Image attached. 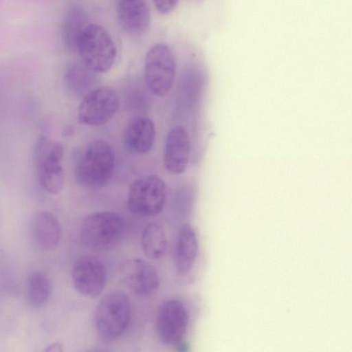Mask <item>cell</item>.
<instances>
[{"instance_id": "cell-1", "label": "cell", "mask_w": 352, "mask_h": 352, "mask_svg": "<svg viewBox=\"0 0 352 352\" xmlns=\"http://www.w3.org/2000/svg\"><path fill=\"white\" fill-rule=\"evenodd\" d=\"M115 169V155L109 143L95 140L88 143L75 168L77 183L87 188H100L107 185Z\"/></svg>"}, {"instance_id": "cell-2", "label": "cell", "mask_w": 352, "mask_h": 352, "mask_svg": "<svg viewBox=\"0 0 352 352\" xmlns=\"http://www.w3.org/2000/svg\"><path fill=\"white\" fill-rule=\"evenodd\" d=\"M131 314L128 296L121 291L106 294L99 302L94 314V325L99 337L113 340L127 329Z\"/></svg>"}, {"instance_id": "cell-3", "label": "cell", "mask_w": 352, "mask_h": 352, "mask_svg": "<svg viewBox=\"0 0 352 352\" xmlns=\"http://www.w3.org/2000/svg\"><path fill=\"white\" fill-rule=\"evenodd\" d=\"M82 63L94 73H104L113 65L117 50L109 32L101 25L89 24L78 43Z\"/></svg>"}, {"instance_id": "cell-4", "label": "cell", "mask_w": 352, "mask_h": 352, "mask_svg": "<svg viewBox=\"0 0 352 352\" xmlns=\"http://www.w3.org/2000/svg\"><path fill=\"white\" fill-rule=\"evenodd\" d=\"M123 232L124 222L119 214L98 212L84 219L80 227V239L91 250H105L117 244Z\"/></svg>"}, {"instance_id": "cell-5", "label": "cell", "mask_w": 352, "mask_h": 352, "mask_svg": "<svg viewBox=\"0 0 352 352\" xmlns=\"http://www.w3.org/2000/svg\"><path fill=\"white\" fill-rule=\"evenodd\" d=\"M176 74V60L170 48L156 43L148 50L144 61L145 82L149 91L162 97L170 90Z\"/></svg>"}, {"instance_id": "cell-6", "label": "cell", "mask_w": 352, "mask_h": 352, "mask_svg": "<svg viewBox=\"0 0 352 352\" xmlns=\"http://www.w3.org/2000/svg\"><path fill=\"white\" fill-rule=\"evenodd\" d=\"M166 198L164 182L157 175H148L131 184L127 195V206L135 214L153 216L162 211Z\"/></svg>"}, {"instance_id": "cell-7", "label": "cell", "mask_w": 352, "mask_h": 352, "mask_svg": "<svg viewBox=\"0 0 352 352\" xmlns=\"http://www.w3.org/2000/svg\"><path fill=\"white\" fill-rule=\"evenodd\" d=\"M118 107L116 92L110 87H100L85 96L78 107V118L83 124L101 126L111 119Z\"/></svg>"}, {"instance_id": "cell-8", "label": "cell", "mask_w": 352, "mask_h": 352, "mask_svg": "<svg viewBox=\"0 0 352 352\" xmlns=\"http://www.w3.org/2000/svg\"><path fill=\"white\" fill-rule=\"evenodd\" d=\"M188 314L182 301L170 299L160 306L155 319V331L160 341L166 345H177L187 330Z\"/></svg>"}, {"instance_id": "cell-9", "label": "cell", "mask_w": 352, "mask_h": 352, "mask_svg": "<svg viewBox=\"0 0 352 352\" xmlns=\"http://www.w3.org/2000/svg\"><path fill=\"white\" fill-rule=\"evenodd\" d=\"M72 280L74 288L78 293L89 298L96 297L105 288V266L95 256L80 257L73 266Z\"/></svg>"}, {"instance_id": "cell-10", "label": "cell", "mask_w": 352, "mask_h": 352, "mask_svg": "<svg viewBox=\"0 0 352 352\" xmlns=\"http://www.w3.org/2000/svg\"><path fill=\"white\" fill-rule=\"evenodd\" d=\"M122 272L124 283L137 296H150L160 287V278L157 271L142 258L128 261L124 264Z\"/></svg>"}, {"instance_id": "cell-11", "label": "cell", "mask_w": 352, "mask_h": 352, "mask_svg": "<svg viewBox=\"0 0 352 352\" xmlns=\"http://www.w3.org/2000/svg\"><path fill=\"white\" fill-rule=\"evenodd\" d=\"M190 151V137L182 126L173 127L167 134L164 164L166 169L173 174L183 173L188 165Z\"/></svg>"}, {"instance_id": "cell-12", "label": "cell", "mask_w": 352, "mask_h": 352, "mask_svg": "<svg viewBox=\"0 0 352 352\" xmlns=\"http://www.w3.org/2000/svg\"><path fill=\"white\" fill-rule=\"evenodd\" d=\"M117 14L121 27L131 35L140 36L149 28L151 13L144 0H120Z\"/></svg>"}, {"instance_id": "cell-13", "label": "cell", "mask_w": 352, "mask_h": 352, "mask_svg": "<svg viewBox=\"0 0 352 352\" xmlns=\"http://www.w3.org/2000/svg\"><path fill=\"white\" fill-rule=\"evenodd\" d=\"M155 135V126L152 120L146 117L136 118L130 122L126 129V147L134 154H145L152 148Z\"/></svg>"}, {"instance_id": "cell-14", "label": "cell", "mask_w": 352, "mask_h": 352, "mask_svg": "<svg viewBox=\"0 0 352 352\" xmlns=\"http://www.w3.org/2000/svg\"><path fill=\"white\" fill-rule=\"evenodd\" d=\"M199 252V243L193 228L183 224L178 232L174 251V263L180 274H186L192 269Z\"/></svg>"}, {"instance_id": "cell-15", "label": "cell", "mask_w": 352, "mask_h": 352, "mask_svg": "<svg viewBox=\"0 0 352 352\" xmlns=\"http://www.w3.org/2000/svg\"><path fill=\"white\" fill-rule=\"evenodd\" d=\"M32 232L36 243L45 250L56 248L61 236V227L58 219L47 211L39 212L34 216Z\"/></svg>"}, {"instance_id": "cell-16", "label": "cell", "mask_w": 352, "mask_h": 352, "mask_svg": "<svg viewBox=\"0 0 352 352\" xmlns=\"http://www.w3.org/2000/svg\"><path fill=\"white\" fill-rule=\"evenodd\" d=\"M88 25V16L82 8L75 5L67 9L62 26L63 38L67 49L76 50L79 39Z\"/></svg>"}, {"instance_id": "cell-17", "label": "cell", "mask_w": 352, "mask_h": 352, "mask_svg": "<svg viewBox=\"0 0 352 352\" xmlns=\"http://www.w3.org/2000/svg\"><path fill=\"white\" fill-rule=\"evenodd\" d=\"M141 246L144 255L151 259H159L166 253L167 236L163 225L157 221L148 223L141 236Z\"/></svg>"}, {"instance_id": "cell-18", "label": "cell", "mask_w": 352, "mask_h": 352, "mask_svg": "<svg viewBox=\"0 0 352 352\" xmlns=\"http://www.w3.org/2000/svg\"><path fill=\"white\" fill-rule=\"evenodd\" d=\"M64 155L63 146L45 137L41 138L34 148V158L37 168L60 163Z\"/></svg>"}, {"instance_id": "cell-19", "label": "cell", "mask_w": 352, "mask_h": 352, "mask_svg": "<svg viewBox=\"0 0 352 352\" xmlns=\"http://www.w3.org/2000/svg\"><path fill=\"white\" fill-rule=\"evenodd\" d=\"M51 292L50 282L43 272L33 273L28 279V296L32 305L39 307L45 303Z\"/></svg>"}, {"instance_id": "cell-20", "label": "cell", "mask_w": 352, "mask_h": 352, "mask_svg": "<svg viewBox=\"0 0 352 352\" xmlns=\"http://www.w3.org/2000/svg\"><path fill=\"white\" fill-rule=\"evenodd\" d=\"M38 170L40 183L47 192L57 194L62 190L65 173L60 163L40 167Z\"/></svg>"}, {"instance_id": "cell-21", "label": "cell", "mask_w": 352, "mask_h": 352, "mask_svg": "<svg viewBox=\"0 0 352 352\" xmlns=\"http://www.w3.org/2000/svg\"><path fill=\"white\" fill-rule=\"evenodd\" d=\"M93 72L82 63H72L65 72V81L69 88H80L93 77Z\"/></svg>"}, {"instance_id": "cell-22", "label": "cell", "mask_w": 352, "mask_h": 352, "mask_svg": "<svg viewBox=\"0 0 352 352\" xmlns=\"http://www.w3.org/2000/svg\"><path fill=\"white\" fill-rule=\"evenodd\" d=\"M157 10L163 14L172 12L176 7L178 0H153Z\"/></svg>"}, {"instance_id": "cell-23", "label": "cell", "mask_w": 352, "mask_h": 352, "mask_svg": "<svg viewBox=\"0 0 352 352\" xmlns=\"http://www.w3.org/2000/svg\"><path fill=\"white\" fill-rule=\"evenodd\" d=\"M47 352H61L63 351V346L59 342H54L50 344L45 350Z\"/></svg>"}]
</instances>
